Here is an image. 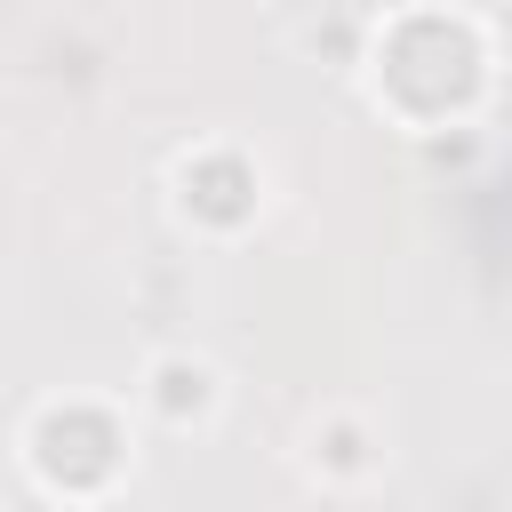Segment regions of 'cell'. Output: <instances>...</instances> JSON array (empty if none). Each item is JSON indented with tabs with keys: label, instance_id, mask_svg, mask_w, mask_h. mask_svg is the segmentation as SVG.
<instances>
[{
	"label": "cell",
	"instance_id": "obj_3",
	"mask_svg": "<svg viewBox=\"0 0 512 512\" xmlns=\"http://www.w3.org/2000/svg\"><path fill=\"white\" fill-rule=\"evenodd\" d=\"M152 384H160V408H168V416L208 408V368H200V360H160V368H152Z\"/></svg>",
	"mask_w": 512,
	"mask_h": 512
},
{
	"label": "cell",
	"instance_id": "obj_2",
	"mask_svg": "<svg viewBox=\"0 0 512 512\" xmlns=\"http://www.w3.org/2000/svg\"><path fill=\"white\" fill-rule=\"evenodd\" d=\"M184 200H200V208H216V216H240V208H248V168H240V160H224V168H184Z\"/></svg>",
	"mask_w": 512,
	"mask_h": 512
},
{
	"label": "cell",
	"instance_id": "obj_1",
	"mask_svg": "<svg viewBox=\"0 0 512 512\" xmlns=\"http://www.w3.org/2000/svg\"><path fill=\"white\" fill-rule=\"evenodd\" d=\"M64 424H80V408H56V416H48V424H40V440H56V432H64ZM112 448H120V440H112V432H104V424H96V416H88V432H80V440H72V464H80V472H112ZM40 464H48V472H56V464H64V448H40ZM80 472H72V480H80Z\"/></svg>",
	"mask_w": 512,
	"mask_h": 512
}]
</instances>
